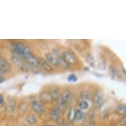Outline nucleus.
Listing matches in <instances>:
<instances>
[{
    "instance_id": "f257e3e1",
    "label": "nucleus",
    "mask_w": 126,
    "mask_h": 126,
    "mask_svg": "<svg viewBox=\"0 0 126 126\" xmlns=\"http://www.w3.org/2000/svg\"><path fill=\"white\" fill-rule=\"evenodd\" d=\"M11 51L13 55L22 58L25 55L31 53L30 48L25 44L21 42H13L11 44Z\"/></svg>"
},
{
    "instance_id": "f03ea898",
    "label": "nucleus",
    "mask_w": 126,
    "mask_h": 126,
    "mask_svg": "<svg viewBox=\"0 0 126 126\" xmlns=\"http://www.w3.org/2000/svg\"><path fill=\"white\" fill-rule=\"evenodd\" d=\"M11 61L13 63L18 67V68L23 72H28L29 70V67L28 65L25 63V61H23L22 58L15 55H13L11 56Z\"/></svg>"
},
{
    "instance_id": "7ed1b4c3",
    "label": "nucleus",
    "mask_w": 126,
    "mask_h": 126,
    "mask_svg": "<svg viewBox=\"0 0 126 126\" xmlns=\"http://www.w3.org/2000/svg\"><path fill=\"white\" fill-rule=\"evenodd\" d=\"M103 93L100 90H96L93 95V103L95 108H100L103 102Z\"/></svg>"
},
{
    "instance_id": "20e7f679",
    "label": "nucleus",
    "mask_w": 126,
    "mask_h": 126,
    "mask_svg": "<svg viewBox=\"0 0 126 126\" xmlns=\"http://www.w3.org/2000/svg\"><path fill=\"white\" fill-rule=\"evenodd\" d=\"M36 60L37 62L38 66L40 67L42 69H43L44 70L47 71V72H51L53 71V67L50 64H49L48 62H46V60H44L42 58H40V57H37L35 56Z\"/></svg>"
},
{
    "instance_id": "39448f33",
    "label": "nucleus",
    "mask_w": 126,
    "mask_h": 126,
    "mask_svg": "<svg viewBox=\"0 0 126 126\" xmlns=\"http://www.w3.org/2000/svg\"><path fill=\"white\" fill-rule=\"evenodd\" d=\"M25 63L27 65H29V66H31L32 68H36L38 67L37 62L36 60L35 56L32 54V53H29V54L25 55V56H23L22 58Z\"/></svg>"
},
{
    "instance_id": "423d86ee",
    "label": "nucleus",
    "mask_w": 126,
    "mask_h": 126,
    "mask_svg": "<svg viewBox=\"0 0 126 126\" xmlns=\"http://www.w3.org/2000/svg\"><path fill=\"white\" fill-rule=\"evenodd\" d=\"M62 57L67 62V63H68L69 65L76 64L78 62L75 56L71 52H65L62 55Z\"/></svg>"
},
{
    "instance_id": "0eeeda50",
    "label": "nucleus",
    "mask_w": 126,
    "mask_h": 126,
    "mask_svg": "<svg viewBox=\"0 0 126 126\" xmlns=\"http://www.w3.org/2000/svg\"><path fill=\"white\" fill-rule=\"evenodd\" d=\"M32 107L36 114H42L45 112L46 110L44 104L42 103L39 100H34L32 102Z\"/></svg>"
},
{
    "instance_id": "6e6552de",
    "label": "nucleus",
    "mask_w": 126,
    "mask_h": 126,
    "mask_svg": "<svg viewBox=\"0 0 126 126\" xmlns=\"http://www.w3.org/2000/svg\"><path fill=\"white\" fill-rule=\"evenodd\" d=\"M39 98L42 104H50L54 101V99L52 98V96L50 95V93L46 91L40 94Z\"/></svg>"
},
{
    "instance_id": "1a4fd4ad",
    "label": "nucleus",
    "mask_w": 126,
    "mask_h": 126,
    "mask_svg": "<svg viewBox=\"0 0 126 126\" xmlns=\"http://www.w3.org/2000/svg\"><path fill=\"white\" fill-rule=\"evenodd\" d=\"M0 68L2 71L3 73L9 72L11 70V66L8 61L4 58H0Z\"/></svg>"
},
{
    "instance_id": "9d476101",
    "label": "nucleus",
    "mask_w": 126,
    "mask_h": 126,
    "mask_svg": "<svg viewBox=\"0 0 126 126\" xmlns=\"http://www.w3.org/2000/svg\"><path fill=\"white\" fill-rule=\"evenodd\" d=\"M45 58L46 59V62H48L49 64H52L56 67L60 66L59 61L56 56H54L51 53H47L46 54Z\"/></svg>"
},
{
    "instance_id": "9b49d317",
    "label": "nucleus",
    "mask_w": 126,
    "mask_h": 126,
    "mask_svg": "<svg viewBox=\"0 0 126 126\" xmlns=\"http://www.w3.org/2000/svg\"><path fill=\"white\" fill-rule=\"evenodd\" d=\"M60 97L62 98V100L65 101L66 102L67 104H70L72 101L73 99V94L68 89H66V90H65L63 93L62 94V95L60 96Z\"/></svg>"
},
{
    "instance_id": "f8f14e48",
    "label": "nucleus",
    "mask_w": 126,
    "mask_h": 126,
    "mask_svg": "<svg viewBox=\"0 0 126 126\" xmlns=\"http://www.w3.org/2000/svg\"><path fill=\"white\" fill-rule=\"evenodd\" d=\"M50 95L52 96V98L54 100H57L60 97V89L58 87L54 86L50 89Z\"/></svg>"
},
{
    "instance_id": "ddd939ff",
    "label": "nucleus",
    "mask_w": 126,
    "mask_h": 126,
    "mask_svg": "<svg viewBox=\"0 0 126 126\" xmlns=\"http://www.w3.org/2000/svg\"><path fill=\"white\" fill-rule=\"evenodd\" d=\"M57 100H58V110H60V112H64V111H65V110L67 109V108L68 106V104L65 102L63 101L60 96Z\"/></svg>"
},
{
    "instance_id": "4468645a",
    "label": "nucleus",
    "mask_w": 126,
    "mask_h": 126,
    "mask_svg": "<svg viewBox=\"0 0 126 126\" xmlns=\"http://www.w3.org/2000/svg\"><path fill=\"white\" fill-rule=\"evenodd\" d=\"M50 117L52 120L57 121L60 119V111L58 110V108H53L50 111Z\"/></svg>"
},
{
    "instance_id": "2eb2a0df",
    "label": "nucleus",
    "mask_w": 126,
    "mask_h": 126,
    "mask_svg": "<svg viewBox=\"0 0 126 126\" xmlns=\"http://www.w3.org/2000/svg\"><path fill=\"white\" fill-rule=\"evenodd\" d=\"M116 113L118 115H124L126 112V106L124 104H122L116 108Z\"/></svg>"
},
{
    "instance_id": "dca6fc26",
    "label": "nucleus",
    "mask_w": 126,
    "mask_h": 126,
    "mask_svg": "<svg viewBox=\"0 0 126 126\" xmlns=\"http://www.w3.org/2000/svg\"><path fill=\"white\" fill-rule=\"evenodd\" d=\"M84 113L81 110H76L75 114V120H77L78 122L82 121L84 118Z\"/></svg>"
},
{
    "instance_id": "f3484780",
    "label": "nucleus",
    "mask_w": 126,
    "mask_h": 126,
    "mask_svg": "<svg viewBox=\"0 0 126 126\" xmlns=\"http://www.w3.org/2000/svg\"><path fill=\"white\" fill-rule=\"evenodd\" d=\"M75 110H76L75 109L74 107H71L70 109H69V111L68 113V120L69 121V122L72 123L75 121Z\"/></svg>"
},
{
    "instance_id": "a211bd4d",
    "label": "nucleus",
    "mask_w": 126,
    "mask_h": 126,
    "mask_svg": "<svg viewBox=\"0 0 126 126\" xmlns=\"http://www.w3.org/2000/svg\"><path fill=\"white\" fill-rule=\"evenodd\" d=\"M79 106L80 108V109L83 110H87L89 108V104L88 103V102L86 100H81L79 103Z\"/></svg>"
},
{
    "instance_id": "6ab92c4d",
    "label": "nucleus",
    "mask_w": 126,
    "mask_h": 126,
    "mask_svg": "<svg viewBox=\"0 0 126 126\" xmlns=\"http://www.w3.org/2000/svg\"><path fill=\"white\" fill-rule=\"evenodd\" d=\"M27 122L31 125H34L36 122V118L34 114H29V116L27 117Z\"/></svg>"
},
{
    "instance_id": "aec40b11",
    "label": "nucleus",
    "mask_w": 126,
    "mask_h": 126,
    "mask_svg": "<svg viewBox=\"0 0 126 126\" xmlns=\"http://www.w3.org/2000/svg\"><path fill=\"white\" fill-rule=\"evenodd\" d=\"M108 75L111 79H114L116 75V71L113 66H110L108 68Z\"/></svg>"
},
{
    "instance_id": "412c9836",
    "label": "nucleus",
    "mask_w": 126,
    "mask_h": 126,
    "mask_svg": "<svg viewBox=\"0 0 126 126\" xmlns=\"http://www.w3.org/2000/svg\"><path fill=\"white\" fill-rule=\"evenodd\" d=\"M67 81L71 83H75L77 81V77L75 74H70L67 77Z\"/></svg>"
},
{
    "instance_id": "4be33fe9",
    "label": "nucleus",
    "mask_w": 126,
    "mask_h": 126,
    "mask_svg": "<svg viewBox=\"0 0 126 126\" xmlns=\"http://www.w3.org/2000/svg\"><path fill=\"white\" fill-rule=\"evenodd\" d=\"M81 97L83 99L89 100L91 98V94L88 91H83L81 93Z\"/></svg>"
},
{
    "instance_id": "5701e85b",
    "label": "nucleus",
    "mask_w": 126,
    "mask_h": 126,
    "mask_svg": "<svg viewBox=\"0 0 126 126\" xmlns=\"http://www.w3.org/2000/svg\"><path fill=\"white\" fill-rule=\"evenodd\" d=\"M15 108V102L11 100L10 103L8 104V106H7V110L10 112H12L13 111V110Z\"/></svg>"
},
{
    "instance_id": "b1692460",
    "label": "nucleus",
    "mask_w": 126,
    "mask_h": 126,
    "mask_svg": "<svg viewBox=\"0 0 126 126\" xmlns=\"http://www.w3.org/2000/svg\"><path fill=\"white\" fill-rule=\"evenodd\" d=\"M87 61L89 64L91 65V66H93V64H94V58H93L92 55L89 54L87 58Z\"/></svg>"
},
{
    "instance_id": "393cba45",
    "label": "nucleus",
    "mask_w": 126,
    "mask_h": 126,
    "mask_svg": "<svg viewBox=\"0 0 126 126\" xmlns=\"http://www.w3.org/2000/svg\"><path fill=\"white\" fill-rule=\"evenodd\" d=\"M120 124L121 125L123 126H125L126 124V116H124L123 118L121 119V121H120Z\"/></svg>"
},
{
    "instance_id": "a878e982",
    "label": "nucleus",
    "mask_w": 126,
    "mask_h": 126,
    "mask_svg": "<svg viewBox=\"0 0 126 126\" xmlns=\"http://www.w3.org/2000/svg\"><path fill=\"white\" fill-rule=\"evenodd\" d=\"M4 102V97L2 94H0V105H2Z\"/></svg>"
},
{
    "instance_id": "bb28decb",
    "label": "nucleus",
    "mask_w": 126,
    "mask_h": 126,
    "mask_svg": "<svg viewBox=\"0 0 126 126\" xmlns=\"http://www.w3.org/2000/svg\"><path fill=\"white\" fill-rule=\"evenodd\" d=\"M5 79L4 77H3L2 76L0 77V83H3V82L5 81Z\"/></svg>"
},
{
    "instance_id": "cd10ccee",
    "label": "nucleus",
    "mask_w": 126,
    "mask_h": 126,
    "mask_svg": "<svg viewBox=\"0 0 126 126\" xmlns=\"http://www.w3.org/2000/svg\"><path fill=\"white\" fill-rule=\"evenodd\" d=\"M2 75H3V73L2 71H1V68H0V77L2 76Z\"/></svg>"
},
{
    "instance_id": "c85d7f7f",
    "label": "nucleus",
    "mask_w": 126,
    "mask_h": 126,
    "mask_svg": "<svg viewBox=\"0 0 126 126\" xmlns=\"http://www.w3.org/2000/svg\"><path fill=\"white\" fill-rule=\"evenodd\" d=\"M122 70H123V73H124V75H126V70L124 69V67H122Z\"/></svg>"
},
{
    "instance_id": "c756f323",
    "label": "nucleus",
    "mask_w": 126,
    "mask_h": 126,
    "mask_svg": "<svg viewBox=\"0 0 126 126\" xmlns=\"http://www.w3.org/2000/svg\"><path fill=\"white\" fill-rule=\"evenodd\" d=\"M44 126H54V125H50V124H49V125H45Z\"/></svg>"
},
{
    "instance_id": "7c9ffc66",
    "label": "nucleus",
    "mask_w": 126,
    "mask_h": 126,
    "mask_svg": "<svg viewBox=\"0 0 126 126\" xmlns=\"http://www.w3.org/2000/svg\"><path fill=\"white\" fill-rule=\"evenodd\" d=\"M83 126H87L86 125H83Z\"/></svg>"
},
{
    "instance_id": "2f4dec72",
    "label": "nucleus",
    "mask_w": 126,
    "mask_h": 126,
    "mask_svg": "<svg viewBox=\"0 0 126 126\" xmlns=\"http://www.w3.org/2000/svg\"></svg>"
}]
</instances>
